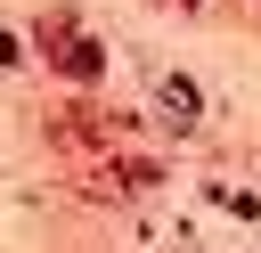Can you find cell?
<instances>
[{
  "label": "cell",
  "instance_id": "2",
  "mask_svg": "<svg viewBox=\"0 0 261 253\" xmlns=\"http://www.w3.org/2000/svg\"><path fill=\"white\" fill-rule=\"evenodd\" d=\"M163 106H171V114H179V122H188V114H196V90H188V82H179V73H171V82H163Z\"/></svg>",
  "mask_w": 261,
  "mask_h": 253
},
{
  "label": "cell",
  "instance_id": "1",
  "mask_svg": "<svg viewBox=\"0 0 261 253\" xmlns=\"http://www.w3.org/2000/svg\"><path fill=\"white\" fill-rule=\"evenodd\" d=\"M41 41H57V65H65V73H73V82H90V73H98V65H106V49H98V41H82V33H73V16H49V24H41Z\"/></svg>",
  "mask_w": 261,
  "mask_h": 253
},
{
  "label": "cell",
  "instance_id": "3",
  "mask_svg": "<svg viewBox=\"0 0 261 253\" xmlns=\"http://www.w3.org/2000/svg\"><path fill=\"white\" fill-rule=\"evenodd\" d=\"M0 65H16V33H0Z\"/></svg>",
  "mask_w": 261,
  "mask_h": 253
}]
</instances>
